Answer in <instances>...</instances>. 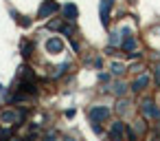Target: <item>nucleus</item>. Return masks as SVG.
Instances as JSON below:
<instances>
[{
    "label": "nucleus",
    "instance_id": "obj_1",
    "mask_svg": "<svg viewBox=\"0 0 160 141\" xmlns=\"http://www.w3.org/2000/svg\"><path fill=\"white\" fill-rule=\"evenodd\" d=\"M138 108H140V115H142L145 119H149V121H160V106H158L153 99L145 97Z\"/></svg>",
    "mask_w": 160,
    "mask_h": 141
},
{
    "label": "nucleus",
    "instance_id": "obj_2",
    "mask_svg": "<svg viewBox=\"0 0 160 141\" xmlns=\"http://www.w3.org/2000/svg\"><path fill=\"white\" fill-rule=\"evenodd\" d=\"M24 110H16V108H9V110H2L0 112V126H5V128H9V126H13V123H22L24 121Z\"/></svg>",
    "mask_w": 160,
    "mask_h": 141
},
{
    "label": "nucleus",
    "instance_id": "obj_3",
    "mask_svg": "<svg viewBox=\"0 0 160 141\" xmlns=\"http://www.w3.org/2000/svg\"><path fill=\"white\" fill-rule=\"evenodd\" d=\"M125 137H127V123H123L121 119L118 121H112L110 132H108V139L110 141H123Z\"/></svg>",
    "mask_w": 160,
    "mask_h": 141
},
{
    "label": "nucleus",
    "instance_id": "obj_4",
    "mask_svg": "<svg viewBox=\"0 0 160 141\" xmlns=\"http://www.w3.org/2000/svg\"><path fill=\"white\" fill-rule=\"evenodd\" d=\"M88 117H90L92 123H103V121L110 119V108L108 106H92L88 110Z\"/></svg>",
    "mask_w": 160,
    "mask_h": 141
},
{
    "label": "nucleus",
    "instance_id": "obj_5",
    "mask_svg": "<svg viewBox=\"0 0 160 141\" xmlns=\"http://www.w3.org/2000/svg\"><path fill=\"white\" fill-rule=\"evenodd\" d=\"M57 11H59V5L55 3V0H44L42 7L38 9V20H46V18H51Z\"/></svg>",
    "mask_w": 160,
    "mask_h": 141
},
{
    "label": "nucleus",
    "instance_id": "obj_6",
    "mask_svg": "<svg viewBox=\"0 0 160 141\" xmlns=\"http://www.w3.org/2000/svg\"><path fill=\"white\" fill-rule=\"evenodd\" d=\"M149 82H151V77H149L147 73H138V75H136V79L129 84V88H132L134 93H142V90L149 86Z\"/></svg>",
    "mask_w": 160,
    "mask_h": 141
},
{
    "label": "nucleus",
    "instance_id": "obj_7",
    "mask_svg": "<svg viewBox=\"0 0 160 141\" xmlns=\"http://www.w3.org/2000/svg\"><path fill=\"white\" fill-rule=\"evenodd\" d=\"M46 51L53 53V55L62 53V51H64V40H62V38H51V40H46Z\"/></svg>",
    "mask_w": 160,
    "mask_h": 141
},
{
    "label": "nucleus",
    "instance_id": "obj_8",
    "mask_svg": "<svg viewBox=\"0 0 160 141\" xmlns=\"http://www.w3.org/2000/svg\"><path fill=\"white\" fill-rule=\"evenodd\" d=\"M112 5H114V0H101V22H103V27L110 24V9H112Z\"/></svg>",
    "mask_w": 160,
    "mask_h": 141
},
{
    "label": "nucleus",
    "instance_id": "obj_9",
    "mask_svg": "<svg viewBox=\"0 0 160 141\" xmlns=\"http://www.w3.org/2000/svg\"><path fill=\"white\" fill-rule=\"evenodd\" d=\"M64 16H66V20H70V22H75L77 18H79V9H77V5H66L64 7Z\"/></svg>",
    "mask_w": 160,
    "mask_h": 141
},
{
    "label": "nucleus",
    "instance_id": "obj_10",
    "mask_svg": "<svg viewBox=\"0 0 160 141\" xmlns=\"http://www.w3.org/2000/svg\"><path fill=\"white\" fill-rule=\"evenodd\" d=\"M112 90H114V95H116V97H123V95L127 93V84H123V82H116V84L112 86Z\"/></svg>",
    "mask_w": 160,
    "mask_h": 141
},
{
    "label": "nucleus",
    "instance_id": "obj_11",
    "mask_svg": "<svg viewBox=\"0 0 160 141\" xmlns=\"http://www.w3.org/2000/svg\"><path fill=\"white\" fill-rule=\"evenodd\" d=\"M127 71V66L123 62H112V75H123Z\"/></svg>",
    "mask_w": 160,
    "mask_h": 141
},
{
    "label": "nucleus",
    "instance_id": "obj_12",
    "mask_svg": "<svg viewBox=\"0 0 160 141\" xmlns=\"http://www.w3.org/2000/svg\"><path fill=\"white\" fill-rule=\"evenodd\" d=\"M132 128H134V130H136L138 134H145V132H147V123H145V117H142V119H138V121H134V126H132Z\"/></svg>",
    "mask_w": 160,
    "mask_h": 141
},
{
    "label": "nucleus",
    "instance_id": "obj_13",
    "mask_svg": "<svg viewBox=\"0 0 160 141\" xmlns=\"http://www.w3.org/2000/svg\"><path fill=\"white\" fill-rule=\"evenodd\" d=\"M127 108H129V101H125V99L121 97V99L116 101V112H118V115H123V112H127Z\"/></svg>",
    "mask_w": 160,
    "mask_h": 141
},
{
    "label": "nucleus",
    "instance_id": "obj_14",
    "mask_svg": "<svg viewBox=\"0 0 160 141\" xmlns=\"http://www.w3.org/2000/svg\"><path fill=\"white\" fill-rule=\"evenodd\" d=\"M22 55L24 57H31L33 55V44L31 42H22Z\"/></svg>",
    "mask_w": 160,
    "mask_h": 141
},
{
    "label": "nucleus",
    "instance_id": "obj_15",
    "mask_svg": "<svg viewBox=\"0 0 160 141\" xmlns=\"http://www.w3.org/2000/svg\"><path fill=\"white\" fill-rule=\"evenodd\" d=\"M153 84L160 88V62L153 64Z\"/></svg>",
    "mask_w": 160,
    "mask_h": 141
},
{
    "label": "nucleus",
    "instance_id": "obj_16",
    "mask_svg": "<svg viewBox=\"0 0 160 141\" xmlns=\"http://www.w3.org/2000/svg\"><path fill=\"white\" fill-rule=\"evenodd\" d=\"M66 68H68V64H62V66H57V68H55V73H53L51 77H53V79H57V77H62Z\"/></svg>",
    "mask_w": 160,
    "mask_h": 141
},
{
    "label": "nucleus",
    "instance_id": "obj_17",
    "mask_svg": "<svg viewBox=\"0 0 160 141\" xmlns=\"http://www.w3.org/2000/svg\"><path fill=\"white\" fill-rule=\"evenodd\" d=\"M62 33H64V35H72V33H75V27H72V24H62Z\"/></svg>",
    "mask_w": 160,
    "mask_h": 141
},
{
    "label": "nucleus",
    "instance_id": "obj_18",
    "mask_svg": "<svg viewBox=\"0 0 160 141\" xmlns=\"http://www.w3.org/2000/svg\"><path fill=\"white\" fill-rule=\"evenodd\" d=\"M9 137H11L9 130H0V141H9Z\"/></svg>",
    "mask_w": 160,
    "mask_h": 141
},
{
    "label": "nucleus",
    "instance_id": "obj_19",
    "mask_svg": "<svg viewBox=\"0 0 160 141\" xmlns=\"http://www.w3.org/2000/svg\"><path fill=\"white\" fill-rule=\"evenodd\" d=\"M46 27H48V29H62V22H59V20H53V22H48Z\"/></svg>",
    "mask_w": 160,
    "mask_h": 141
},
{
    "label": "nucleus",
    "instance_id": "obj_20",
    "mask_svg": "<svg viewBox=\"0 0 160 141\" xmlns=\"http://www.w3.org/2000/svg\"><path fill=\"white\" fill-rule=\"evenodd\" d=\"M42 141H55V134H44V139Z\"/></svg>",
    "mask_w": 160,
    "mask_h": 141
}]
</instances>
